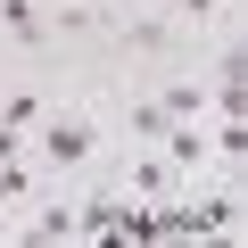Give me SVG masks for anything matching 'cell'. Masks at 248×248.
Listing matches in <instances>:
<instances>
[{
    "mask_svg": "<svg viewBox=\"0 0 248 248\" xmlns=\"http://www.w3.org/2000/svg\"><path fill=\"white\" fill-rule=\"evenodd\" d=\"M91 157H99V116L91 108H50L33 124V166L42 174H83Z\"/></svg>",
    "mask_w": 248,
    "mask_h": 248,
    "instance_id": "cell-1",
    "label": "cell"
},
{
    "mask_svg": "<svg viewBox=\"0 0 248 248\" xmlns=\"http://www.w3.org/2000/svg\"><path fill=\"white\" fill-rule=\"evenodd\" d=\"M25 240H83V207L75 199H33V215H17Z\"/></svg>",
    "mask_w": 248,
    "mask_h": 248,
    "instance_id": "cell-3",
    "label": "cell"
},
{
    "mask_svg": "<svg viewBox=\"0 0 248 248\" xmlns=\"http://www.w3.org/2000/svg\"><path fill=\"white\" fill-rule=\"evenodd\" d=\"M42 116H50V99H42V91H0V124H17V133H33Z\"/></svg>",
    "mask_w": 248,
    "mask_h": 248,
    "instance_id": "cell-9",
    "label": "cell"
},
{
    "mask_svg": "<svg viewBox=\"0 0 248 248\" xmlns=\"http://www.w3.org/2000/svg\"><path fill=\"white\" fill-rule=\"evenodd\" d=\"M166 33H174V25H166V9H149V17H116V50H124V58H157V50H166Z\"/></svg>",
    "mask_w": 248,
    "mask_h": 248,
    "instance_id": "cell-4",
    "label": "cell"
},
{
    "mask_svg": "<svg viewBox=\"0 0 248 248\" xmlns=\"http://www.w3.org/2000/svg\"><path fill=\"white\" fill-rule=\"evenodd\" d=\"M0 33H9L17 50H42V42H50V17H42V0H0Z\"/></svg>",
    "mask_w": 248,
    "mask_h": 248,
    "instance_id": "cell-5",
    "label": "cell"
},
{
    "mask_svg": "<svg viewBox=\"0 0 248 248\" xmlns=\"http://www.w3.org/2000/svg\"><path fill=\"white\" fill-rule=\"evenodd\" d=\"M166 124H174V116L157 108V91H133V99H124V133H133V141H157Z\"/></svg>",
    "mask_w": 248,
    "mask_h": 248,
    "instance_id": "cell-8",
    "label": "cell"
},
{
    "mask_svg": "<svg viewBox=\"0 0 248 248\" xmlns=\"http://www.w3.org/2000/svg\"><path fill=\"white\" fill-rule=\"evenodd\" d=\"M174 166L157 157V141H133V157H124V199H174Z\"/></svg>",
    "mask_w": 248,
    "mask_h": 248,
    "instance_id": "cell-2",
    "label": "cell"
},
{
    "mask_svg": "<svg viewBox=\"0 0 248 248\" xmlns=\"http://www.w3.org/2000/svg\"><path fill=\"white\" fill-rule=\"evenodd\" d=\"M0 199H9V207H33V199H42V166H33V149L0 157Z\"/></svg>",
    "mask_w": 248,
    "mask_h": 248,
    "instance_id": "cell-6",
    "label": "cell"
},
{
    "mask_svg": "<svg viewBox=\"0 0 248 248\" xmlns=\"http://www.w3.org/2000/svg\"><path fill=\"white\" fill-rule=\"evenodd\" d=\"M207 91H215L207 75H174V83H157V108L166 116H207Z\"/></svg>",
    "mask_w": 248,
    "mask_h": 248,
    "instance_id": "cell-7",
    "label": "cell"
}]
</instances>
